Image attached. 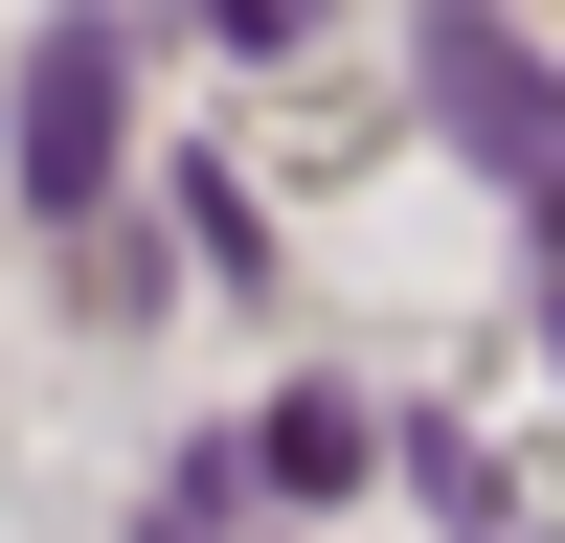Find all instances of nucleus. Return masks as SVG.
Wrapping results in <instances>:
<instances>
[{"mask_svg":"<svg viewBox=\"0 0 565 543\" xmlns=\"http://www.w3.org/2000/svg\"><path fill=\"white\" fill-rule=\"evenodd\" d=\"M407 68H430L452 159H498V181H543V159H565V91H543V45L498 23V0H430V45H407Z\"/></svg>","mask_w":565,"mask_h":543,"instance_id":"1","label":"nucleus"},{"mask_svg":"<svg viewBox=\"0 0 565 543\" xmlns=\"http://www.w3.org/2000/svg\"><path fill=\"white\" fill-rule=\"evenodd\" d=\"M543 204H565V159H543Z\"/></svg>","mask_w":565,"mask_h":543,"instance_id":"5","label":"nucleus"},{"mask_svg":"<svg viewBox=\"0 0 565 543\" xmlns=\"http://www.w3.org/2000/svg\"><path fill=\"white\" fill-rule=\"evenodd\" d=\"M114 136H136L114 23H45V45H23V204H45V226H90V204H114Z\"/></svg>","mask_w":565,"mask_h":543,"instance_id":"2","label":"nucleus"},{"mask_svg":"<svg viewBox=\"0 0 565 543\" xmlns=\"http://www.w3.org/2000/svg\"><path fill=\"white\" fill-rule=\"evenodd\" d=\"M249 476H271V498H340V476H362V407H317V385H295V407L249 430Z\"/></svg>","mask_w":565,"mask_h":543,"instance_id":"3","label":"nucleus"},{"mask_svg":"<svg viewBox=\"0 0 565 543\" xmlns=\"http://www.w3.org/2000/svg\"><path fill=\"white\" fill-rule=\"evenodd\" d=\"M204 23H226V45H295V23H317V0H204Z\"/></svg>","mask_w":565,"mask_h":543,"instance_id":"4","label":"nucleus"}]
</instances>
